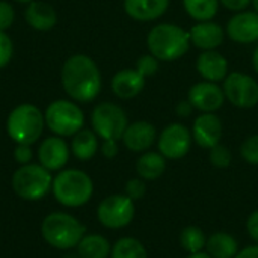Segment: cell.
I'll use <instances>...</instances> for the list:
<instances>
[{
    "label": "cell",
    "instance_id": "30",
    "mask_svg": "<svg viewBox=\"0 0 258 258\" xmlns=\"http://www.w3.org/2000/svg\"><path fill=\"white\" fill-rule=\"evenodd\" d=\"M240 156L249 165H258V135L249 136L240 147Z\"/></svg>",
    "mask_w": 258,
    "mask_h": 258
},
{
    "label": "cell",
    "instance_id": "23",
    "mask_svg": "<svg viewBox=\"0 0 258 258\" xmlns=\"http://www.w3.org/2000/svg\"><path fill=\"white\" fill-rule=\"evenodd\" d=\"M239 251V242L230 233L216 231L207 237L206 252L212 258H234Z\"/></svg>",
    "mask_w": 258,
    "mask_h": 258
},
{
    "label": "cell",
    "instance_id": "39",
    "mask_svg": "<svg viewBox=\"0 0 258 258\" xmlns=\"http://www.w3.org/2000/svg\"><path fill=\"white\" fill-rule=\"evenodd\" d=\"M175 112H177V115H178L180 118H187V116H190V113L194 112V106L190 104L189 100H181V101L177 104Z\"/></svg>",
    "mask_w": 258,
    "mask_h": 258
},
{
    "label": "cell",
    "instance_id": "5",
    "mask_svg": "<svg viewBox=\"0 0 258 258\" xmlns=\"http://www.w3.org/2000/svg\"><path fill=\"white\" fill-rule=\"evenodd\" d=\"M45 127L44 113L30 103L18 104L6 119V133L15 144H35Z\"/></svg>",
    "mask_w": 258,
    "mask_h": 258
},
{
    "label": "cell",
    "instance_id": "43",
    "mask_svg": "<svg viewBox=\"0 0 258 258\" xmlns=\"http://www.w3.org/2000/svg\"><path fill=\"white\" fill-rule=\"evenodd\" d=\"M252 5H254V9H255V12H258V0H252Z\"/></svg>",
    "mask_w": 258,
    "mask_h": 258
},
{
    "label": "cell",
    "instance_id": "22",
    "mask_svg": "<svg viewBox=\"0 0 258 258\" xmlns=\"http://www.w3.org/2000/svg\"><path fill=\"white\" fill-rule=\"evenodd\" d=\"M166 171V159L159 151H145L136 160V174L145 181L159 180Z\"/></svg>",
    "mask_w": 258,
    "mask_h": 258
},
{
    "label": "cell",
    "instance_id": "29",
    "mask_svg": "<svg viewBox=\"0 0 258 258\" xmlns=\"http://www.w3.org/2000/svg\"><path fill=\"white\" fill-rule=\"evenodd\" d=\"M231 160H233V154H231L230 148L222 144H218L209 150V162L212 163V166H215L218 169L228 168L231 165Z\"/></svg>",
    "mask_w": 258,
    "mask_h": 258
},
{
    "label": "cell",
    "instance_id": "20",
    "mask_svg": "<svg viewBox=\"0 0 258 258\" xmlns=\"http://www.w3.org/2000/svg\"><path fill=\"white\" fill-rule=\"evenodd\" d=\"M24 18L32 29L39 32L50 30L57 23V14L54 8L50 3L41 0H33L27 5L24 11Z\"/></svg>",
    "mask_w": 258,
    "mask_h": 258
},
{
    "label": "cell",
    "instance_id": "40",
    "mask_svg": "<svg viewBox=\"0 0 258 258\" xmlns=\"http://www.w3.org/2000/svg\"><path fill=\"white\" fill-rule=\"evenodd\" d=\"M234 258H258V245H251L239 251V254Z\"/></svg>",
    "mask_w": 258,
    "mask_h": 258
},
{
    "label": "cell",
    "instance_id": "16",
    "mask_svg": "<svg viewBox=\"0 0 258 258\" xmlns=\"http://www.w3.org/2000/svg\"><path fill=\"white\" fill-rule=\"evenodd\" d=\"M157 139L156 127L148 121H136L127 125L122 135V144L133 153L148 151Z\"/></svg>",
    "mask_w": 258,
    "mask_h": 258
},
{
    "label": "cell",
    "instance_id": "1",
    "mask_svg": "<svg viewBox=\"0 0 258 258\" xmlns=\"http://www.w3.org/2000/svg\"><path fill=\"white\" fill-rule=\"evenodd\" d=\"M60 82L67 95L79 103L94 101L103 83L98 65L86 54H74L65 60L60 71Z\"/></svg>",
    "mask_w": 258,
    "mask_h": 258
},
{
    "label": "cell",
    "instance_id": "28",
    "mask_svg": "<svg viewBox=\"0 0 258 258\" xmlns=\"http://www.w3.org/2000/svg\"><path fill=\"white\" fill-rule=\"evenodd\" d=\"M206 243H207V236L198 227H194V225L186 227L180 234V245L189 254L206 251Z\"/></svg>",
    "mask_w": 258,
    "mask_h": 258
},
{
    "label": "cell",
    "instance_id": "37",
    "mask_svg": "<svg viewBox=\"0 0 258 258\" xmlns=\"http://www.w3.org/2000/svg\"><path fill=\"white\" fill-rule=\"evenodd\" d=\"M246 231L249 237L258 245V210H254L246 221Z\"/></svg>",
    "mask_w": 258,
    "mask_h": 258
},
{
    "label": "cell",
    "instance_id": "21",
    "mask_svg": "<svg viewBox=\"0 0 258 258\" xmlns=\"http://www.w3.org/2000/svg\"><path fill=\"white\" fill-rule=\"evenodd\" d=\"M169 8V0H124L128 17L138 21H153L160 18Z\"/></svg>",
    "mask_w": 258,
    "mask_h": 258
},
{
    "label": "cell",
    "instance_id": "6",
    "mask_svg": "<svg viewBox=\"0 0 258 258\" xmlns=\"http://www.w3.org/2000/svg\"><path fill=\"white\" fill-rule=\"evenodd\" d=\"M12 190L24 201H39L51 192L53 175L39 163L21 165L12 175Z\"/></svg>",
    "mask_w": 258,
    "mask_h": 258
},
{
    "label": "cell",
    "instance_id": "7",
    "mask_svg": "<svg viewBox=\"0 0 258 258\" xmlns=\"http://www.w3.org/2000/svg\"><path fill=\"white\" fill-rule=\"evenodd\" d=\"M44 118L48 130L60 138L74 136L85 124L83 110L71 100H56L50 103Z\"/></svg>",
    "mask_w": 258,
    "mask_h": 258
},
{
    "label": "cell",
    "instance_id": "8",
    "mask_svg": "<svg viewBox=\"0 0 258 258\" xmlns=\"http://www.w3.org/2000/svg\"><path fill=\"white\" fill-rule=\"evenodd\" d=\"M91 124H92V130L103 141L106 139L119 141L122 139V135L128 125V119H127V113L121 106L110 101H104L97 104L95 109L92 110Z\"/></svg>",
    "mask_w": 258,
    "mask_h": 258
},
{
    "label": "cell",
    "instance_id": "41",
    "mask_svg": "<svg viewBox=\"0 0 258 258\" xmlns=\"http://www.w3.org/2000/svg\"><path fill=\"white\" fill-rule=\"evenodd\" d=\"M187 258H212L206 251H203V252H197V254H189V257Z\"/></svg>",
    "mask_w": 258,
    "mask_h": 258
},
{
    "label": "cell",
    "instance_id": "24",
    "mask_svg": "<svg viewBox=\"0 0 258 258\" xmlns=\"http://www.w3.org/2000/svg\"><path fill=\"white\" fill-rule=\"evenodd\" d=\"M70 148H71V154L77 160H82V162L91 160L100 148L98 136L94 130L82 128L73 136Z\"/></svg>",
    "mask_w": 258,
    "mask_h": 258
},
{
    "label": "cell",
    "instance_id": "33",
    "mask_svg": "<svg viewBox=\"0 0 258 258\" xmlns=\"http://www.w3.org/2000/svg\"><path fill=\"white\" fill-rule=\"evenodd\" d=\"M12 53H14V44L11 38L8 36L6 32L0 30V68L6 67L11 62Z\"/></svg>",
    "mask_w": 258,
    "mask_h": 258
},
{
    "label": "cell",
    "instance_id": "36",
    "mask_svg": "<svg viewBox=\"0 0 258 258\" xmlns=\"http://www.w3.org/2000/svg\"><path fill=\"white\" fill-rule=\"evenodd\" d=\"M100 150H101V154H103L106 159H113V157H116V156H118V153H119L118 141L106 139V141H103V144H101Z\"/></svg>",
    "mask_w": 258,
    "mask_h": 258
},
{
    "label": "cell",
    "instance_id": "12",
    "mask_svg": "<svg viewBox=\"0 0 258 258\" xmlns=\"http://www.w3.org/2000/svg\"><path fill=\"white\" fill-rule=\"evenodd\" d=\"M187 100L190 101L194 109H198L203 113H215L224 106L227 98L224 89L218 83L204 80L195 83L189 89Z\"/></svg>",
    "mask_w": 258,
    "mask_h": 258
},
{
    "label": "cell",
    "instance_id": "34",
    "mask_svg": "<svg viewBox=\"0 0 258 258\" xmlns=\"http://www.w3.org/2000/svg\"><path fill=\"white\" fill-rule=\"evenodd\" d=\"M14 18H15V12L12 5L5 0H0V30L6 32L12 26Z\"/></svg>",
    "mask_w": 258,
    "mask_h": 258
},
{
    "label": "cell",
    "instance_id": "17",
    "mask_svg": "<svg viewBox=\"0 0 258 258\" xmlns=\"http://www.w3.org/2000/svg\"><path fill=\"white\" fill-rule=\"evenodd\" d=\"M190 44L195 47L201 48L203 51L206 50H216L219 45H222L225 39V30L222 29L221 24L209 20V21H198L190 30Z\"/></svg>",
    "mask_w": 258,
    "mask_h": 258
},
{
    "label": "cell",
    "instance_id": "32",
    "mask_svg": "<svg viewBox=\"0 0 258 258\" xmlns=\"http://www.w3.org/2000/svg\"><path fill=\"white\" fill-rule=\"evenodd\" d=\"M159 59H156L153 54H144V56H141L138 60H136V70L147 79V77H151V76H154L157 71H159Z\"/></svg>",
    "mask_w": 258,
    "mask_h": 258
},
{
    "label": "cell",
    "instance_id": "3",
    "mask_svg": "<svg viewBox=\"0 0 258 258\" xmlns=\"http://www.w3.org/2000/svg\"><path fill=\"white\" fill-rule=\"evenodd\" d=\"M51 194L60 206L77 209L91 201L94 195V181L85 171L62 169L53 177Z\"/></svg>",
    "mask_w": 258,
    "mask_h": 258
},
{
    "label": "cell",
    "instance_id": "10",
    "mask_svg": "<svg viewBox=\"0 0 258 258\" xmlns=\"http://www.w3.org/2000/svg\"><path fill=\"white\" fill-rule=\"evenodd\" d=\"M225 98L239 109H252L258 104V82L240 71L230 73L222 85Z\"/></svg>",
    "mask_w": 258,
    "mask_h": 258
},
{
    "label": "cell",
    "instance_id": "14",
    "mask_svg": "<svg viewBox=\"0 0 258 258\" xmlns=\"http://www.w3.org/2000/svg\"><path fill=\"white\" fill-rule=\"evenodd\" d=\"M224 133L222 121L215 113H201L192 125V138L201 148L210 150L221 144Z\"/></svg>",
    "mask_w": 258,
    "mask_h": 258
},
{
    "label": "cell",
    "instance_id": "38",
    "mask_svg": "<svg viewBox=\"0 0 258 258\" xmlns=\"http://www.w3.org/2000/svg\"><path fill=\"white\" fill-rule=\"evenodd\" d=\"M219 3L224 5L230 11L240 12V11H245L252 3V0H219Z\"/></svg>",
    "mask_w": 258,
    "mask_h": 258
},
{
    "label": "cell",
    "instance_id": "15",
    "mask_svg": "<svg viewBox=\"0 0 258 258\" xmlns=\"http://www.w3.org/2000/svg\"><path fill=\"white\" fill-rule=\"evenodd\" d=\"M227 35L239 44H252L258 41V12L240 11L227 23Z\"/></svg>",
    "mask_w": 258,
    "mask_h": 258
},
{
    "label": "cell",
    "instance_id": "11",
    "mask_svg": "<svg viewBox=\"0 0 258 258\" xmlns=\"http://www.w3.org/2000/svg\"><path fill=\"white\" fill-rule=\"evenodd\" d=\"M192 141V132L186 125L174 122L165 127L157 138V148L165 159L178 160L190 151Z\"/></svg>",
    "mask_w": 258,
    "mask_h": 258
},
{
    "label": "cell",
    "instance_id": "19",
    "mask_svg": "<svg viewBox=\"0 0 258 258\" xmlns=\"http://www.w3.org/2000/svg\"><path fill=\"white\" fill-rule=\"evenodd\" d=\"M197 70L207 82H222L228 76V60L216 50H206L197 59Z\"/></svg>",
    "mask_w": 258,
    "mask_h": 258
},
{
    "label": "cell",
    "instance_id": "9",
    "mask_svg": "<svg viewBox=\"0 0 258 258\" xmlns=\"http://www.w3.org/2000/svg\"><path fill=\"white\" fill-rule=\"evenodd\" d=\"M136 215L135 201L125 194H113L106 197L97 207L98 222L109 230H121L128 227Z\"/></svg>",
    "mask_w": 258,
    "mask_h": 258
},
{
    "label": "cell",
    "instance_id": "44",
    "mask_svg": "<svg viewBox=\"0 0 258 258\" xmlns=\"http://www.w3.org/2000/svg\"><path fill=\"white\" fill-rule=\"evenodd\" d=\"M15 2H17V3H27V5H29V3L33 2V0H15Z\"/></svg>",
    "mask_w": 258,
    "mask_h": 258
},
{
    "label": "cell",
    "instance_id": "25",
    "mask_svg": "<svg viewBox=\"0 0 258 258\" xmlns=\"http://www.w3.org/2000/svg\"><path fill=\"white\" fill-rule=\"evenodd\" d=\"M112 245L101 234H85L76 246L79 258H110Z\"/></svg>",
    "mask_w": 258,
    "mask_h": 258
},
{
    "label": "cell",
    "instance_id": "42",
    "mask_svg": "<svg viewBox=\"0 0 258 258\" xmlns=\"http://www.w3.org/2000/svg\"><path fill=\"white\" fill-rule=\"evenodd\" d=\"M252 65H254V70L258 73V47L254 50V54H252Z\"/></svg>",
    "mask_w": 258,
    "mask_h": 258
},
{
    "label": "cell",
    "instance_id": "4",
    "mask_svg": "<svg viewBox=\"0 0 258 258\" xmlns=\"http://www.w3.org/2000/svg\"><path fill=\"white\" fill-rule=\"evenodd\" d=\"M86 234L85 225L73 215L65 212H53L42 219L41 236L54 249L70 251L79 245Z\"/></svg>",
    "mask_w": 258,
    "mask_h": 258
},
{
    "label": "cell",
    "instance_id": "27",
    "mask_svg": "<svg viewBox=\"0 0 258 258\" xmlns=\"http://www.w3.org/2000/svg\"><path fill=\"white\" fill-rule=\"evenodd\" d=\"M110 258H148V252L138 239L122 237L112 246Z\"/></svg>",
    "mask_w": 258,
    "mask_h": 258
},
{
    "label": "cell",
    "instance_id": "26",
    "mask_svg": "<svg viewBox=\"0 0 258 258\" xmlns=\"http://www.w3.org/2000/svg\"><path fill=\"white\" fill-rule=\"evenodd\" d=\"M219 0H183L186 12L197 21L212 20L219 9Z\"/></svg>",
    "mask_w": 258,
    "mask_h": 258
},
{
    "label": "cell",
    "instance_id": "35",
    "mask_svg": "<svg viewBox=\"0 0 258 258\" xmlns=\"http://www.w3.org/2000/svg\"><path fill=\"white\" fill-rule=\"evenodd\" d=\"M14 159L15 162L21 166V165H27V163H32V159H33V150L30 145H26V144H17L15 148H14Z\"/></svg>",
    "mask_w": 258,
    "mask_h": 258
},
{
    "label": "cell",
    "instance_id": "2",
    "mask_svg": "<svg viewBox=\"0 0 258 258\" xmlns=\"http://www.w3.org/2000/svg\"><path fill=\"white\" fill-rule=\"evenodd\" d=\"M150 54L162 62H174L183 57L190 47V36L183 27L172 23L154 26L147 35Z\"/></svg>",
    "mask_w": 258,
    "mask_h": 258
},
{
    "label": "cell",
    "instance_id": "13",
    "mask_svg": "<svg viewBox=\"0 0 258 258\" xmlns=\"http://www.w3.org/2000/svg\"><path fill=\"white\" fill-rule=\"evenodd\" d=\"M71 148L60 136H48L38 148V160L50 172L62 171L70 160Z\"/></svg>",
    "mask_w": 258,
    "mask_h": 258
},
{
    "label": "cell",
    "instance_id": "31",
    "mask_svg": "<svg viewBox=\"0 0 258 258\" xmlns=\"http://www.w3.org/2000/svg\"><path fill=\"white\" fill-rule=\"evenodd\" d=\"M124 194L130 200H133L135 203L139 201V200H142L145 197V194H147V183H145V180H142L139 177L130 178L125 183V186H124Z\"/></svg>",
    "mask_w": 258,
    "mask_h": 258
},
{
    "label": "cell",
    "instance_id": "18",
    "mask_svg": "<svg viewBox=\"0 0 258 258\" xmlns=\"http://www.w3.org/2000/svg\"><path fill=\"white\" fill-rule=\"evenodd\" d=\"M110 86L118 98L132 100L142 92L145 86V77L136 68H125L112 77Z\"/></svg>",
    "mask_w": 258,
    "mask_h": 258
}]
</instances>
